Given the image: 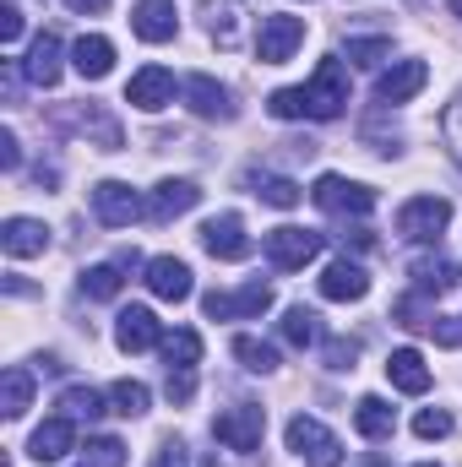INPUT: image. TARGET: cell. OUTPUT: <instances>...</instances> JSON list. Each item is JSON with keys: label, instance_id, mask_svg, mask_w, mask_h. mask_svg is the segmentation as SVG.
Masks as SVG:
<instances>
[{"label": "cell", "instance_id": "obj_1", "mask_svg": "<svg viewBox=\"0 0 462 467\" xmlns=\"http://www.w3.org/2000/svg\"><path fill=\"white\" fill-rule=\"evenodd\" d=\"M289 451L305 467H343V441H338L321 419H310V413L289 419Z\"/></svg>", "mask_w": 462, "mask_h": 467}, {"label": "cell", "instance_id": "obj_2", "mask_svg": "<svg viewBox=\"0 0 462 467\" xmlns=\"http://www.w3.org/2000/svg\"><path fill=\"white\" fill-rule=\"evenodd\" d=\"M305 109H310V119H338L348 109L343 60H321V66H316V77L305 82Z\"/></svg>", "mask_w": 462, "mask_h": 467}, {"label": "cell", "instance_id": "obj_3", "mask_svg": "<svg viewBox=\"0 0 462 467\" xmlns=\"http://www.w3.org/2000/svg\"><path fill=\"white\" fill-rule=\"evenodd\" d=\"M310 202H316L321 213H332V218H364V213L375 207V191H370V185H353L343 174H321L316 191H310Z\"/></svg>", "mask_w": 462, "mask_h": 467}, {"label": "cell", "instance_id": "obj_4", "mask_svg": "<svg viewBox=\"0 0 462 467\" xmlns=\"http://www.w3.org/2000/svg\"><path fill=\"white\" fill-rule=\"evenodd\" d=\"M213 435L229 446V451H256L261 435H267V408L261 402H239V408H224L213 419Z\"/></svg>", "mask_w": 462, "mask_h": 467}, {"label": "cell", "instance_id": "obj_5", "mask_svg": "<svg viewBox=\"0 0 462 467\" xmlns=\"http://www.w3.org/2000/svg\"><path fill=\"white\" fill-rule=\"evenodd\" d=\"M446 223H452V202H446V196H414V202H403V213H397V234L414 239V244H430Z\"/></svg>", "mask_w": 462, "mask_h": 467}, {"label": "cell", "instance_id": "obj_6", "mask_svg": "<svg viewBox=\"0 0 462 467\" xmlns=\"http://www.w3.org/2000/svg\"><path fill=\"white\" fill-rule=\"evenodd\" d=\"M202 310L213 316V321H256V316H267L272 310V288L267 283H245V288H234V294H207L202 299Z\"/></svg>", "mask_w": 462, "mask_h": 467}, {"label": "cell", "instance_id": "obj_7", "mask_svg": "<svg viewBox=\"0 0 462 467\" xmlns=\"http://www.w3.org/2000/svg\"><path fill=\"white\" fill-rule=\"evenodd\" d=\"M261 250H267V261L278 272H299V266H310L321 255V234L316 229H272Z\"/></svg>", "mask_w": 462, "mask_h": 467}, {"label": "cell", "instance_id": "obj_8", "mask_svg": "<svg viewBox=\"0 0 462 467\" xmlns=\"http://www.w3.org/2000/svg\"><path fill=\"white\" fill-rule=\"evenodd\" d=\"M299 44H305V22H299V16H261V33H256V60H261V66L294 60Z\"/></svg>", "mask_w": 462, "mask_h": 467}, {"label": "cell", "instance_id": "obj_9", "mask_svg": "<svg viewBox=\"0 0 462 467\" xmlns=\"http://www.w3.org/2000/svg\"><path fill=\"white\" fill-rule=\"evenodd\" d=\"M125 104L142 109V115H158L174 104V71L169 66H142L131 82H125Z\"/></svg>", "mask_w": 462, "mask_h": 467}, {"label": "cell", "instance_id": "obj_10", "mask_svg": "<svg viewBox=\"0 0 462 467\" xmlns=\"http://www.w3.org/2000/svg\"><path fill=\"white\" fill-rule=\"evenodd\" d=\"M93 213H99V223H110V229H131L147 207H142V196H136L125 180H99V185H93Z\"/></svg>", "mask_w": 462, "mask_h": 467}, {"label": "cell", "instance_id": "obj_11", "mask_svg": "<svg viewBox=\"0 0 462 467\" xmlns=\"http://www.w3.org/2000/svg\"><path fill=\"white\" fill-rule=\"evenodd\" d=\"M425 82H430V66H425V60H397V66L381 71V82H375V104H381V109L408 104L414 93H425Z\"/></svg>", "mask_w": 462, "mask_h": 467}, {"label": "cell", "instance_id": "obj_12", "mask_svg": "<svg viewBox=\"0 0 462 467\" xmlns=\"http://www.w3.org/2000/svg\"><path fill=\"white\" fill-rule=\"evenodd\" d=\"M115 343L125 353H147V348L163 343V327H158V316H152L147 305H131V310L115 316Z\"/></svg>", "mask_w": 462, "mask_h": 467}, {"label": "cell", "instance_id": "obj_13", "mask_svg": "<svg viewBox=\"0 0 462 467\" xmlns=\"http://www.w3.org/2000/svg\"><path fill=\"white\" fill-rule=\"evenodd\" d=\"M131 33L147 38V44H169V38L180 33V11H174V0H136V11H131Z\"/></svg>", "mask_w": 462, "mask_h": 467}, {"label": "cell", "instance_id": "obj_14", "mask_svg": "<svg viewBox=\"0 0 462 467\" xmlns=\"http://www.w3.org/2000/svg\"><path fill=\"white\" fill-rule=\"evenodd\" d=\"M202 250L218 255V261H245L250 255V234H245V223L234 213H224V218L202 223Z\"/></svg>", "mask_w": 462, "mask_h": 467}, {"label": "cell", "instance_id": "obj_15", "mask_svg": "<svg viewBox=\"0 0 462 467\" xmlns=\"http://www.w3.org/2000/svg\"><path fill=\"white\" fill-rule=\"evenodd\" d=\"M196 202H202L196 180H158V185H152V196H147V218H152V223H169V218L191 213Z\"/></svg>", "mask_w": 462, "mask_h": 467}, {"label": "cell", "instance_id": "obj_16", "mask_svg": "<svg viewBox=\"0 0 462 467\" xmlns=\"http://www.w3.org/2000/svg\"><path fill=\"white\" fill-rule=\"evenodd\" d=\"M147 288L158 294V299H169V305H180V299H191V266L180 261V255H152L147 261Z\"/></svg>", "mask_w": 462, "mask_h": 467}, {"label": "cell", "instance_id": "obj_17", "mask_svg": "<svg viewBox=\"0 0 462 467\" xmlns=\"http://www.w3.org/2000/svg\"><path fill=\"white\" fill-rule=\"evenodd\" d=\"M71 66H77L82 82H104V77L115 71V44H110L104 33H82V38L71 44Z\"/></svg>", "mask_w": 462, "mask_h": 467}, {"label": "cell", "instance_id": "obj_18", "mask_svg": "<svg viewBox=\"0 0 462 467\" xmlns=\"http://www.w3.org/2000/svg\"><path fill=\"white\" fill-rule=\"evenodd\" d=\"M71 446H77V419H66V413H60V419H44V424L33 430L27 457H33V462H60Z\"/></svg>", "mask_w": 462, "mask_h": 467}, {"label": "cell", "instance_id": "obj_19", "mask_svg": "<svg viewBox=\"0 0 462 467\" xmlns=\"http://www.w3.org/2000/svg\"><path fill=\"white\" fill-rule=\"evenodd\" d=\"M386 380H392L397 391H408V397H425V391H430V364H425V353L419 348H392Z\"/></svg>", "mask_w": 462, "mask_h": 467}, {"label": "cell", "instance_id": "obj_20", "mask_svg": "<svg viewBox=\"0 0 462 467\" xmlns=\"http://www.w3.org/2000/svg\"><path fill=\"white\" fill-rule=\"evenodd\" d=\"M22 77H27L33 88H55V82H60V38H55V33H38V38L27 44Z\"/></svg>", "mask_w": 462, "mask_h": 467}, {"label": "cell", "instance_id": "obj_21", "mask_svg": "<svg viewBox=\"0 0 462 467\" xmlns=\"http://www.w3.org/2000/svg\"><path fill=\"white\" fill-rule=\"evenodd\" d=\"M185 104H191V115H202V119H234L229 88L213 82V77H185Z\"/></svg>", "mask_w": 462, "mask_h": 467}, {"label": "cell", "instance_id": "obj_22", "mask_svg": "<svg viewBox=\"0 0 462 467\" xmlns=\"http://www.w3.org/2000/svg\"><path fill=\"white\" fill-rule=\"evenodd\" d=\"M0 244H5L11 261H22V255H44V250H49V229H44L38 218H5V223H0Z\"/></svg>", "mask_w": 462, "mask_h": 467}, {"label": "cell", "instance_id": "obj_23", "mask_svg": "<svg viewBox=\"0 0 462 467\" xmlns=\"http://www.w3.org/2000/svg\"><path fill=\"white\" fill-rule=\"evenodd\" d=\"M370 294V277H364V266L359 261H332L327 272H321V299H338V305H348V299H364Z\"/></svg>", "mask_w": 462, "mask_h": 467}, {"label": "cell", "instance_id": "obj_24", "mask_svg": "<svg viewBox=\"0 0 462 467\" xmlns=\"http://www.w3.org/2000/svg\"><path fill=\"white\" fill-rule=\"evenodd\" d=\"M408 277H414V294L441 299V294L457 283V266H452L446 255H419V261H408Z\"/></svg>", "mask_w": 462, "mask_h": 467}, {"label": "cell", "instance_id": "obj_25", "mask_svg": "<svg viewBox=\"0 0 462 467\" xmlns=\"http://www.w3.org/2000/svg\"><path fill=\"white\" fill-rule=\"evenodd\" d=\"M202 22H207V33L224 49H234L239 44V27H245V5L239 0H202Z\"/></svg>", "mask_w": 462, "mask_h": 467}, {"label": "cell", "instance_id": "obj_26", "mask_svg": "<svg viewBox=\"0 0 462 467\" xmlns=\"http://www.w3.org/2000/svg\"><path fill=\"white\" fill-rule=\"evenodd\" d=\"M353 430H359L364 441H386V435L397 430V413L386 408V397H359V408H353Z\"/></svg>", "mask_w": 462, "mask_h": 467}, {"label": "cell", "instance_id": "obj_27", "mask_svg": "<svg viewBox=\"0 0 462 467\" xmlns=\"http://www.w3.org/2000/svg\"><path fill=\"white\" fill-rule=\"evenodd\" d=\"M283 343L289 348H316L321 343V316L305 310V305H289L283 310Z\"/></svg>", "mask_w": 462, "mask_h": 467}, {"label": "cell", "instance_id": "obj_28", "mask_svg": "<svg viewBox=\"0 0 462 467\" xmlns=\"http://www.w3.org/2000/svg\"><path fill=\"white\" fill-rule=\"evenodd\" d=\"M60 125H71V130H82V136L93 130L104 152H115V147H120V125H115L110 115H99L93 104H88V109H66V115H60Z\"/></svg>", "mask_w": 462, "mask_h": 467}, {"label": "cell", "instance_id": "obj_29", "mask_svg": "<svg viewBox=\"0 0 462 467\" xmlns=\"http://www.w3.org/2000/svg\"><path fill=\"white\" fill-rule=\"evenodd\" d=\"M245 185H250V191H256L267 207H278V213L299 207V185H294V180H283V174H250Z\"/></svg>", "mask_w": 462, "mask_h": 467}, {"label": "cell", "instance_id": "obj_30", "mask_svg": "<svg viewBox=\"0 0 462 467\" xmlns=\"http://www.w3.org/2000/svg\"><path fill=\"white\" fill-rule=\"evenodd\" d=\"M60 413L77 419V424H82V419L93 424V419H104V397H99L93 386H66V391H60Z\"/></svg>", "mask_w": 462, "mask_h": 467}, {"label": "cell", "instance_id": "obj_31", "mask_svg": "<svg viewBox=\"0 0 462 467\" xmlns=\"http://www.w3.org/2000/svg\"><path fill=\"white\" fill-rule=\"evenodd\" d=\"M158 348H163V364H169V369H196V364H202V337L185 332V327H180L174 337H163Z\"/></svg>", "mask_w": 462, "mask_h": 467}, {"label": "cell", "instance_id": "obj_32", "mask_svg": "<svg viewBox=\"0 0 462 467\" xmlns=\"http://www.w3.org/2000/svg\"><path fill=\"white\" fill-rule=\"evenodd\" d=\"M0 408H5V419H22L33 408V375L27 369H16V364L5 369V402Z\"/></svg>", "mask_w": 462, "mask_h": 467}, {"label": "cell", "instance_id": "obj_33", "mask_svg": "<svg viewBox=\"0 0 462 467\" xmlns=\"http://www.w3.org/2000/svg\"><path fill=\"white\" fill-rule=\"evenodd\" d=\"M110 402H115L120 419H142L147 402H152V391H147L142 380H115V386H110Z\"/></svg>", "mask_w": 462, "mask_h": 467}, {"label": "cell", "instance_id": "obj_34", "mask_svg": "<svg viewBox=\"0 0 462 467\" xmlns=\"http://www.w3.org/2000/svg\"><path fill=\"white\" fill-rule=\"evenodd\" d=\"M234 358H239L245 369H256V375H272V369H278V348L261 343V337H234Z\"/></svg>", "mask_w": 462, "mask_h": 467}, {"label": "cell", "instance_id": "obj_35", "mask_svg": "<svg viewBox=\"0 0 462 467\" xmlns=\"http://www.w3.org/2000/svg\"><path fill=\"white\" fill-rule=\"evenodd\" d=\"M120 288H125L120 266H88V272H82V294H88V299H120Z\"/></svg>", "mask_w": 462, "mask_h": 467}, {"label": "cell", "instance_id": "obj_36", "mask_svg": "<svg viewBox=\"0 0 462 467\" xmlns=\"http://www.w3.org/2000/svg\"><path fill=\"white\" fill-rule=\"evenodd\" d=\"M343 55H348V66H381L392 55V38H348Z\"/></svg>", "mask_w": 462, "mask_h": 467}, {"label": "cell", "instance_id": "obj_37", "mask_svg": "<svg viewBox=\"0 0 462 467\" xmlns=\"http://www.w3.org/2000/svg\"><path fill=\"white\" fill-rule=\"evenodd\" d=\"M414 435H419V441H446V435H452V413H446V408L414 413Z\"/></svg>", "mask_w": 462, "mask_h": 467}, {"label": "cell", "instance_id": "obj_38", "mask_svg": "<svg viewBox=\"0 0 462 467\" xmlns=\"http://www.w3.org/2000/svg\"><path fill=\"white\" fill-rule=\"evenodd\" d=\"M267 109H272L278 119H299V115H310V109H305V88H278V93L267 99Z\"/></svg>", "mask_w": 462, "mask_h": 467}, {"label": "cell", "instance_id": "obj_39", "mask_svg": "<svg viewBox=\"0 0 462 467\" xmlns=\"http://www.w3.org/2000/svg\"><path fill=\"white\" fill-rule=\"evenodd\" d=\"M88 467H125V446H120V441H110V435L88 441Z\"/></svg>", "mask_w": 462, "mask_h": 467}, {"label": "cell", "instance_id": "obj_40", "mask_svg": "<svg viewBox=\"0 0 462 467\" xmlns=\"http://www.w3.org/2000/svg\"><path fill=\"white\" fill-rule=\"evenodd\" d=\"M163 391H169V402H174V408H180V402H191V397H196V369H169Z\"/></svg>", "mask_w": 462, "mask_h": 467}, {"label": "cell", "instance_id": "obj_41", "mask_svg": "<svg viewBox=\"0 0 462 467\" xmlns=\"http://www.w3.org/2000/svg\"><path fill=\"white\" fill-rule=\"evenodd\" d=\"M430 337H436L441 348H462V316H436V321H430Z\"/></svg>", "mask_w": 462, "mask_h": 467}, {"label": "cell", "instance_id": "obj_42", "mask_svg": "<svg viewBox=\"0 0 462 467\" xmlns=\"http://www.w3.org/2000/svg\"><path fill=\"white\" fill-rule=\"evenodd\" d=\"M353 358H359V343H348V337L327 343V364H332V369H353Z\"/></svg>", "mask_w": 462, "mask_h": 467}, {"label": "cell", "instance_id": "obj_43", "mask_svg": "<svg viewBox=\"0 0 462 467\" xmlns=\"http://www.w3.org/2000/svg\"><path fill=\"white\" fill-rule=\"evenodd\" d=\"M16 38H22V11H16V5H0V44L11 49Z\"/></svg>", "mask_w": 462, "mask_h": 467}, {"label": "cell", "instance_id": "obj_44", "mask_svg": "<svg viewBox=\"0 0 462 467\" xmlns=\"http://www.w3.org/2000/svg\"><path fill=\"white\" fill-rule=\"evenodd\" d=\"M0 169H22V147H16V130L11 125L0 130Z\"/></svg>", "mask_w": 462, "mask_h": 467}, {"label": "cell", "instance_id": "obj_45", "mask_svg": "<svg viewBox=\"0 0 462 467\" xmlns=\"http://www.w3.org/2000/svg\"><path fill=\"white\" fill-rule=\"evenodd\" d=\"M152 467H191V457H185V446H180V441H163Z\"/></svg>", "mask_w": 462, "mask_h": 467}, {"label": "cell", "instance_id": "obj_46", "mask_svg": "<svg viewBox=\"0 0 462 467\" xmlns=\"http://www.w3.org/2000/svg\"><path fill=\"white\" fill-rule=\"evenodd\" d=\"M66 5H71V11H77V16H99V11H104V5H110V0H66Z\"/></svg>", "mask_w": 462, "mask_h": 467}, {"label": "cell", "instance_id": "obj_47", "mask_svg": "<svg viewBox=\"0 0 462 467\" xmlns=\"http://www.w3.org/2000/svg\"><path fill=\"white\" fill-rule=\"evenodd\" d=\"M446 5H452V16H462V0H446Z\"/></svg>", "mask_w": 462, "mask_h": 467}, {"label": "cell", "instance_id": "obj_48", "mask_svg": "<svg viewBox=\"0 0 462 467\" xmlns=\"http://www.w3.org/2000/svg\"><path fill=\"white\" fill-rule=\"evenodd\" d=\"M419 467H436V462H419Z\"/></svg>", "mask_w": 462, "mask_h": 467}, {"label": "cell", "instance_id": "obj_49", "mask_svg": "<svg viewBox=\"0 0 462 467\" xmlns=\"http://www.w3.org/2000/svg\"><path fill=\"white\" fill-rule=\"evenodd\" d=\"M370 467H381V462H370Z\"/></svg>", "mask_w": 462, "mask_h": 467}]
</instances>
